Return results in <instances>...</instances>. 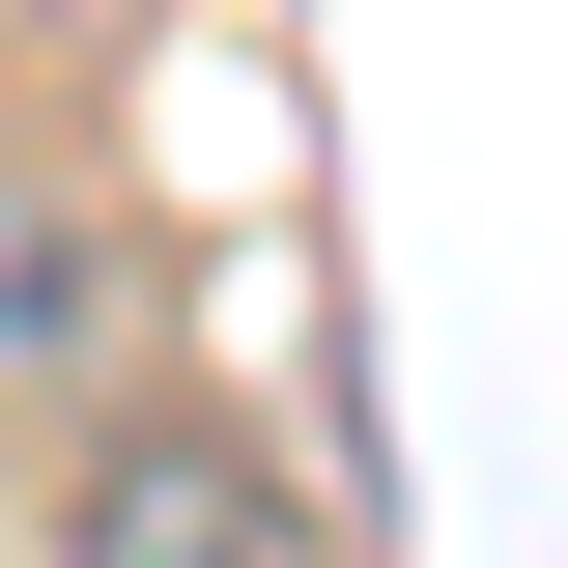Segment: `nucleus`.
<instances>
[{"instance_id":"1","label":"nucleus","mask_w":568,"mask_h":568,"mask_svg":"<svg viewBox=\"0 0 568 568\" xmlns=\"http://www.w3.org/2000/svg\"><path fill=\"white\" fill-rule=\"evenodd\" d=\"M58 568H313V484L256 426H200V398H114L58 455Z\"/></svg>"},{"instance_id":"2","label":"nucleus","mask_w":568,"mask_h":568,"mask_svg":"<svg viewBox=\"0 0 568 568\" xmlns=\"http://www.w3.org/2000/svg\"><path fill=\"white\" fill-rule=\"evenodd\" d=\"M114 369H142V227L85 200V171H0V426H114Z\"/></svg>"}]
</instances>
